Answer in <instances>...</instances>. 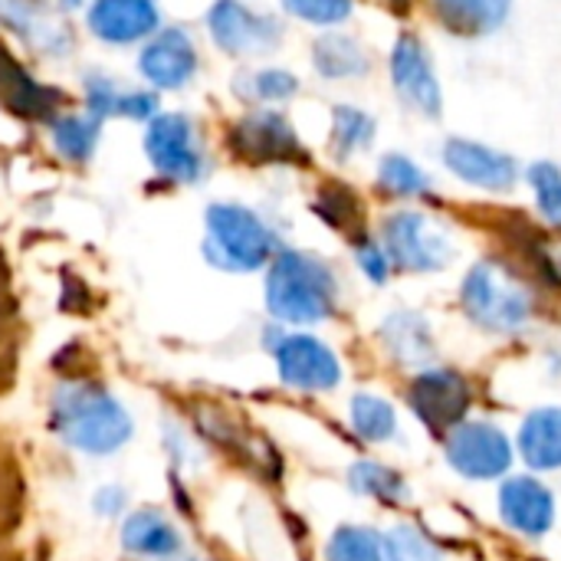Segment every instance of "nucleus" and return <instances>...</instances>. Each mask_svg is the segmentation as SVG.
Masks as SVG:
<instances>
[{
    "label": "nucleus",
    "mask_w": 561,
    "mask_h": 561,
    "mask_svg": "<svg viewBox=\"0 0 561 561\" xmlns=\"http://www.w3.org/2000/svg\"><path fill=\"white\" fill-rule=\"evenodd\" d=\"M460 309L477 329L503 339L526 335L539 322V299L533 286L493 256L477 260L467 270L460 283Z\"/></svg>",
    "instance_id": "1"
},
{
    "label": "nucleus",
    "mask_w": 561,
    "mask_h": 561,
    "mask_svg": "<svg viewBox=\"0 0 561 561\" xmlns=\"http://www.w3.org/2000/svg\"><path fill=\"white\" fill-rule=\"evenodd\" d=\"M335 270L309 250H279L266 270V309L289 325H319L339 309Z\"/></svg>",
    "instance_id": "2"
},
{
    "label": "nucleus",
    "mask_w": 561,
    "mask_h": 561,
    "mask_svg": "<svg viewBox=\"0 0 561 561\" xmlns=\"http://www.w3.org/2000/svg\"><path fill=\"white\" fill-rule=\"evenodd\" d=\"M53 427L69 447L85 454H112L131 437V421L122 404L92 385L59 388L53 401Z\"/></svg>",
    "instance_id": "3"
},
{
    "label": "nucleus",
    "mask_w": 561,
    "mask_h": 561,
    "mask_svg": "<svg viewBox=\"0 0 561 561\" xmlns=\"http://www.w3.org/2000/svg\"><path fill=\"white\" fill-rule=\"evenodd\" d=\"M204 256L227 273H253L276 256V233L266 220L243 204H210L207 207Z\"/></svg>",
    "instance_id": "4"
},
{
    "label": "nucleus",
    "mask_w": 561,
    "mask_h": 561,
    "mask_svg": "<svg viewBox=\"0 0 561 561\" xmlns=\"http://www.w3.org/2000/svg\"><path fill=\"white\" fill-rule=\"evenodd\" d=\"M378 240L385 243L391 266L401 273H417V276L440 273L457 256V243L447 233V227L437 224L431 214L411 207L388 214Z\"/></svg>",
    "instance_id": "5"
},
{
    "label": "nucleus",
    "mask_w": 561,
    "mask_h": 561,
    "mask_svg": "<svg viewBox=\"0 0 561 561\" xmlns=\"http://www.w3.org/2000/svg\"><path fill=\"white\" fill-rule=\"evenodd\" d=\"M404 404L414 414V421L437 434L447 437L454 427L470 421L473 411V385L463 371L447 368V365H427L421 368L404 391Z\"/></svg>",
    "instance_id": "6"
},
{
    "label": "nucleus",
    "mask_w": 561,
    "mask_h": 561,
    "mask_svg": "<svg viewBox=\"0 0 561 561\" xmlns=\"http://www.w3.org/2000/svg\"><path fill=\"white\" fill-rule=\"evenodd\" d=\"M516 457V440L493 421H463L444 437V460L467 483L510 477Z\"/></svg>",
    "instance_id": "7"
},
{
    "label": "nucleus",
    "mask_w": 561,
    "mask_h": 561,
    "mask_svg": "<svg viewBox=\"0 0 561 561\" xmlns=\"http://www.w3.org/2000/svg\"><path fill=\"white\" fill-rule=\"evenodd\" d=\"M270 355L276 362L279 381L293 391L325 394L345 381L342 358L329 342L309 332H276Z\"/></svg>",
    "instance_id": "8"
},
{
    "label": "nucleus",
    "mask_w": 561,
    "mask_h": 561,
    "mask_svg": "<svg viewBox=\"0 0 561 561\" xmlns=\"http://www.w3.org/2000/svg\"><path fill=\"white\" fill-rule=\"evenodd\" d=\"M500 519L519 539H546L556 529L559 503L556 493L536 473H510L500 480L496 493Z\"/></svg>",
    "instance_id": "9"
},
{
    "label": "nucleus",
    "mask_w": 561,
    "mask_h": 561,
    "mask_svg": "<svg viewBox=\"0 0 561 561\" xmlns=\"http://www.w3.org/2000/svg\"><path fill=\"white\" fill-rule=\"evenodd\" d=\"M230 145L253 164H309V151L293 122L279 112H253L230 131Z\"/></svg>",
    "instance_id": "10"
},
{
    "label": "nucleus",
    "mask_w": 561,
    "mask_h": 561,
    "mask_svg": "<svg viewBox=\"0 0 561 561\" xmlns=\"http://www.w3.org/2000/svg\"><path fill=\"white\" fill-rule=\"evenodd\" d=\"M388 66H391V85H394L398 99L408 108L421 112L424 118H440V112H444V89H440L434 59L427 56L421 36L401 33L394 39Z\"/></svg>",
    "instance_id": "11"
},
{
    "label": "nucleus",
    "mask_w": 561,
    "mask_h": 561,
    "mask_svg": "<svg viewBox=\"0 0 561 561\" xmlns=\"http://www.w3.org/2000/svg\"><path fill=\"white\" fill-rule=\"evenodd\" d=\"M440 158L454 178L480 191L503 194V191H513L519 181V161L510 151H500L473 138H447Z\"/></svg>",
    "instance_id": "12"
},
{
    "label": "nucleus",
    "mask_w": 561,
    "mask_h": 561,
    "mask_svg": "<svg viewBox=\"0 0 561 561\" xmlns=\"http://www.w3.org/2000/svg\"><path fill=\"white\" fill-rule=\"evenodd\" d=\"M145 151L158 174L178 184H194L204 174V154L194 141V128L184 115H158L148 125Z\"/></svg>",
    "instance_id": "13"
},
{
    "label": "nucleus",
    "mask_w": 561,
    "mask_h": 561,
    "mask_svg": "<svg viewBox=\"0 0 561 561\" xmlns=\"http://www.w3.org/2000/svg\"><path fill=\"white\" fill-rule=\"evenodd\" d=\"M207 26L214 43L230 56L270 53L283 36V26L273 16H260L240 0H217L207 13Z\"/></svg>",
    "instance_id": "14"
},
{
    "label": "nucleus",
    "mask_w": 561,
    "mask_h": 561,
    "mask_svg": "<svg viewBox=\"0 0 561 561\" xmlns=\"http://www.w3.org/2000/svg\"><path fill=\"white\" fill-rule=\"evenodd\" d=\"M378 342L385 345V352L404 365V368H427L434 365L437 355V342H434V329L431 319L417 309H394L381 319L378 325Z\"/></svg>",
    "instance_id": "15"
},
{
    "label": "nucleus",
    "mask_w": 561,
    "mask_h": 561,
    "mask_svg": "<svg viewBox=\"0 0 561 561\" xmlns=\"http://www.w3.org/2000/svg\"><path fill=\"white\" fill-rule=\"evenodd\" d=\"M141 72L158 89H181L197 72V49L184 30H161L141 53Z\"/></svg>",
    "instance_id": "16"
},
{
    "label": "nucleus",
    "mask_w": 561,
    "mask_h": 561,
    "mask_svg": "<svg viewBox=\"0 0 561 561\" xmlns=\"http://www.w3.org/2000/svg\"><path fill=\"white\" fill-rule=\"evenodd\" d=\"M516 454L533 473L561 470V404L533 408L516 434Z\"/></svg>",
    "instance_id": "17"
},
{
    "label": "nucleus",
    "mask_w": 561,
    "mask_h": 561,
    "mask_svg": "<svg viewBox=\"0 0 561 561\" xmlns=\"http://www.w3.org/2000/svg\"><path fill=\"white\" fill-rule=\"evenodd\" d=\"M158 26V7L151 0H95L89 10V30L105 43H135Z\"/></svg>",
    "instance_id": "18"
},
{
    "label": "nucleus",
    "mask_w": 561,
    "mask_h": 561,
    "mask_svg": "<svg viewBox=\"0 0 561 561\" xmlns=\"http://www.w3.org/2000/svg\"><path fill=\"white\" fill-rule=\"evenodd\" d=\"M348 424H352V434L358 440L375 444V447L394 444L401 437L398 408L375 391H355L348 398Z\"/></svg>",
    "instance_id": "19"
},
{
    "label": "nucleus",
    "mask_w": 561,
    "mask_h": 561,
    "mask_svg": "<svg viewBox=\"0 0 561 561\" xmlns=\"http://www.w3.org/2000/svg\"><path fill=\"white\" fill-rule=\"evenodd\" d=\"M434 10L460 36H490L510 20L513 0H434Z\"/></svg>",
    "instance_id": "20"
},
{
    "label": "nucleus",
    "mask_w": 561,
    "mask_h": 561,
    "mask_svg": "<svg viewBox=\"0 0 561 561\" xmlns=\"http://www.w3.org/2000/svg\"><path fill=\"white\" fill-rule=\"evenodd\" d=\"M348 486H352V493L375 500L378 506H388V510H398L411 500V486H408L404 473L394 470L391 463L371 460V457L355 460L348 467Z\"/></svg>",
    "instance_id": "21"
},
{
    "label": "nucleus",
    "mask_w": 561,
    "mask_h": 561,
    "mask_svg": "<svg viewBox=\"0 0 561 561\" xmlns=\"http://www.w3.org/2000/svg\"><path fill=\"white\" fill-rule=\"evenodd\" d=\"M312 66L322 79H362L371 69L365 46L345 33H325L312 43Z\"/></svg>",
    "instance_id": "22"
},
{
    "label": "nucleus",
    "mask_w": 561,
    "mask_h": 561,
    "mask_svg": "<svg viewBox=\"0 0 561 561\" xmlns=\"http://www.w3.org/2000/svg\"><path fill=\"white\" fill-rule=\"evenodd\" d=\"M122 546L131 556H145V559H171L181 552V536L178 529L154 510H141L135 516H128L125 529H122Z\"/></svg>",
    "instance_id": "23"
},
{
    "label": "nucleus",
    "mask_w": 561,
    "mask_h": 561,
    "mask_svg": "<svg viewBox=\"0 0 561 561\" xmlns=\"http://www.w3.org/2000/svg\"><path fill=\"white\" fill-rule=\"evenodd\" d=\"M378 187L398 201H417L434 194V181L424 174V168L401 151H388L378 161Z\"/></svg>",
    "instance_id": "24"
},
{
    "label": "nucleus",
    "mask_w": 561,
    "mask_h": 561,
    "mask_svg": "<svg viewBox=\"0 0 561 561\" xmlns=\"http://www.w3.org/2000/svg\"><path fill=\"white\" fill-rule=\"evenodd\" d=\"M325 561H391L385 533L362 526V523H345L339 526L329 542H325Z\"/></svg>",
    "instance_id": "25"
},
{
    "label": "nucleus",
    "mask_w": 561,
    "mask_h": 561,
    "mask_svg": "<svg viewBox=\"0 0 561 561\" xmlns=\"http://www.w3.org/2000/svg\"><path fill=\"white\" fill-rule=\"evenodd\" d=\"M378 131V122L355 105H335L332 108V131H329V145L335 151V158H352L365 148H371Z\"/></svg>",
    "instance_id": "26"
},
{
    "label": "nucleus",
    "mask_w": 561,
    "mask_h": 561,
    "mask_svg": "<svg viewBox=\"0 0 561 561\" xmlns=\"http://www.w3.org/2000/svg\"><path fill=\"white\" fill-rule=\"evenodd\" d=\"M0 95L10 108H16L20 115H46L56 102H53V92L36 85L13 59L0 56Z\"/></svg>",
    "instance_id": "27"
},
{
    "label": "nucleus",
    "mask_w": 561,
    "mask_h": 561,
    "mask_svg": "<svg viewBox=\"0 0 561 561\" xmlns=\"http://www.w3.org/2000/svg\"><path fill=\"white\" fill-rule=\"evenodd\" d=\"M312 210H316L332 230H339V233H345V237H352V240H355L358 233H365V207H362L358 194H355L352 187H345V184H329V187H322V194L316 197Z\"/></svg>",
    "instance_id": "28"
},
{
    "label": "nucleus",
    "mask_w": 561,
    "mask_h": 561,
    "mask_svg": "<svg viewBox=\"0 0 561 561\" xmlns=\"http://www.w3.org/2000/svg\"><path fill=\"white\" fill-rule=\"evenodd\" d=\"M529 187L536 194V207L549 227L561 230V168L556 161H536L526 171Z\"/></svg>",
    "instance_id": "29"
},
{
    "label": "nucleus",
    "mask_w": 561,
    "mask_h": 561,
    "mask_svg": "<svg viewBox=\"0 0 561 561\" xmlns=\"http://www.w3.org/2000/svg\"><path fill=\"white\" fill-rule=\"evenodd\" d=\"M53 141L59 148L62 158L69 161H85L99 141V118H85V115H69L62 122L53 125Z\"/></svg>",
    "instance_id": "30"
},
{
    "label": "nucleus",
    "mask_w": 561,
    "mask_h": 561,
    "mask_svg": "<svg viewBox=\"0 0 561 561\" xmlns=\"http://www.w3.org/2000/svg\"><path fill=\"white\" fill-rule=\"evenodd\" d=\"M385 546H388L391 561H444V552L437 549V542L411 523L391 526L385 533Z\"/></svg>",
    "instance_id": "31"
},
{
    "label": "nucleus",
    "mask_w": 561,
    "mask_h": 561,
    "mask_svg": "<svg viewBox=\"0 0 561 561\" xmlns=\"http://www.w3.org/2000/svg\"><path fill=\"white\" fill-rule=\"evenodd\" d=\"M352 253H355V263H358V270H362V276H365L368 283L385 286V283L391 279L394 266H391V256H388V250H385V243H381L378 237H371L368 230L358 233V237L352 240Z\"/></svg>",
    "instance_id": "32"
},
{
    "label": "nucleus",
    "mask_w": 561,
    "mask_h": 561,
    "mask_svg": "<svg viewBox=\"0 0 561 561\" xmlns=\"http://www.w3.org/2000/svg\"><path fill=\"white\" fill-rule=\"evenodd\" d=\"M283 7L312 26H339L352 16L355 0H283Z\"/></svg>",
    "instance_id": "33"
},
{
    "label": "nucleus",
    "mask_w": 561,
    "mask_h": 561,
    "mask_svg": "<svg viewBox=\"0 0 561 561\" xmlns=\"http://www.w3.org/2000/svg\"><path fill=\"white\" fill-rule=\"evenodd\" d=\"M250 92L263 102H286L299 92V79L286 69H263V72H253Z\"/></svg>",
    "instance_id": "34"
},
{
    "label": "nucleus",
    "mask_w": 561,
    "mask_h": 561,
    "mask_svg": "<svg viewBox=\"0 0 561 561\" xmlns=\"http://www.w3.org/2000/svg\"><path fill=\"white\" fill-rule=\"evenodd\" d=\"M533 260H536V266H539V276L561 293V230L559 233H552V237L536 240Z\"/></svg>",
    "instance_id": "35"
},
{
    "label": "nucleus",
    "mask_w": 561,
    "mask_h": 561,
    "mask_svg": "<svg viewBox=\"0 0 561 561\" xmlns=\"http://www.w3.org/2000/svg\"><path fill=\"white\" fill-rule=\"evenodd\" d=\"M122 490H105V493H99V513H118L122 510Z\"/></svg>",
    "instance_id": "36"
}]
</instances>
